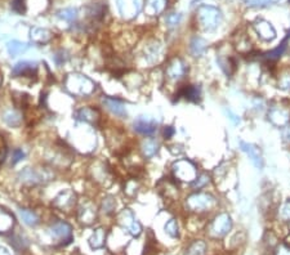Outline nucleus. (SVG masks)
<instances>
[{"label": "nucleus", "mask_w": 290, "mask_h": 255, "mask_svg": "<svg viewBox=\"0 0 290 255\" xmlns=\"http://www.w3.org/2000/svg\"><path fill=\"white\" fill-rule=\"evenodd\" d=\"M64 88L72 96L88 97L96 91V84L93 80L82 73H68L64 79Z\"/></svg>", "instance_id": "1"}, {"label": "nucleus", "mask_w": 290, "mask_h": 255, "mask_svg": "<svg viewBox=\"0 0 290 255\" xmlns=\"http://www.w3.org/2000/svg\"><path fill=\"white\" fill-rule=\"evenodd\" d=\"M222 15L220 9L213 6H201L197 9V22L204 31H214L220 26Z\"/></svg>", "instance_id": "2"}, {"label": "nucleus", "mask_w": 290, "mask_h": 255, "mask_svg": "<svg viewBox=\"0 0 290 255\" xmlns=\"http://www.w3.org/2000/svg\"><path fill=\"white\" fill-rule=\"evenodd\" d=\"M174 178L181 182L193 183L197 178V169L190 160H178L172 166Z\"/></svg>", "instance_id": "3"}, {"label": "nucleus", "mask_w": 290, "mask_h": 255, "mask_svg": "<svg viewBox=\"0 0 290 255\" xmlns=\"http://www.w3.org/2000/svg\"><path fill=\"white\" fill-rule=\"evenodd\" d=\"M214 205V197L208 194H193L186 200V206L191 211H205Z\"/></svg>", "instance_id": "4"}, {"label": "nucleus", "mask_w": 290, "mask_h": 255, "mask_svg": "<svg viewBox=\"0 0 290 255\" xmlns=\"http://www.w3.org/2000/svg\"><path fill=\"white\" fill-rule=\"evenodd\" d=\"M115 3H116L121 17L126 21H130L137 17L142 7L141 0H115Z\"/></svg>", "instance_id": "5"}, {"label": "nucleus", "mask_w": 290, "mask_h": 255, "mask_svg": "<svg viewBox=\"0 0 290 255\" xmlns=\"http://www.w3.org/2000/svg\"><path fill=\"white\" fill-rule=\"evenodd\" d=\"M52 237L58 241L59 245H67L72 241V228L68 223L57 222L50 227Z\"/></svg>", "instance_id": "6"}, {"label": "nucleus", "mask_w": 290, "mask_h": 255, "mask_svg": "<svg viewBox=\"0 0 290 255\" xmlns=\"http://www.w3.org/2000/svg\"><path fill=\"white\" fill-rule=\"evenodd\" d=\"M232 227V219L227 213L217 215L210 224V233L214 237H222L227 235Z\"/></svg>", "instance_id": "7"}, {"label": "nucleus", "mask_w": 290, "mask_h": 255, "mask_svg": "<svg viewBox=\"0 0 290 255\" xmlns=\"http://www.w3.org/2000/svg\"><path fill=\"white\" fill-rule=\"evenodd\" d=\"M253 27H254V31L257 33V35L263 41H272L276 38L275 27L268 21L258 20L257 22H254Z\"/></svg>", "instance_id": "8"}, {"label": "nucleus", "mask_w": 290, "mask_h": 255, "mask_svg": "<svg viewBox=\"0 0 290 255\" xmlns=\"http://www.w3.org/2000/svg\"><path fill=\"white\" fill-rule=\"evenodd\" d=\"M240 148L248 157L250 158L252 164L254 165L257 169H262L263 166V157H262L261 150L253 143H248V142L240 141Z\"/></svg>", "instance_id": "9"}, {"label": "nucleus", "mask_w": 290, "mask_h": 255, "mask_svg": "<svg viewBox=\"0 0 290 255\" xmlns=\"http://www.w3.org/2000/svg\"><path fill=\"white\" fill-rule=\"evenodd\" d=\"M133 126L135 132L143 135H153L158 130V123L154 119L146 116H139L137 120H134Z\"/></svg>", "instance_id": "10"}, {"label": "nucleus", "mask_w": 290, "mask_h": 255, "mask_svg": "<svg viewBox=\"0 0 290 255\" xmlns=\"http://www.w3.org/2000/svg\"><path fill=\"white\" fill-rule=\"evenodd\" d=\"M75 203H77V195L74 194L72 191L66 190V191H62L61 194H59L58 196L54 199L53 205L56 206L57 209H59V210L67 211V210H70L74 205H75Z\"/></svg>", "instance_id": "11"}, {"label": "nucleus", "mask_w": 290, "mask_h": 255, "mask_svg": "<svg viewBox=\"0 0 290 255\" xmlns=\"http://www.w3.org/2000/svg\"><path fill=\"white\" fill-rule=\"evenodd\" d=\"M186 73V65L183 63L181 58H173L169 62L168 65L167 71H165V75L169 80L172 81H177V80L182 79L185 76Z\"/></svg>", "instance_id": "12"}, {"label": "nucleus", "mask_w": 290, "mask_h": 255, "mask_svg": "<svg viewBox=\"0 0 290 255\" xmlns=\"http://www.w3.org/2000/svg\"><path fill=\"white\" fill-rule=\"evenodd\" d=\"M78 218H79L80 222L85 226H89L92 223L96 220L97 218V209L94 206V204L92 203H84L78 210Z\"/></svg>", "instance_id": "13"}, {"label": "nucleus", "mask_w": 290, "mask_h": 255, "mask_svg": "<svg viewBox=\"0 0 290 255\" xmlns=\"http://www.w3.org/2000/svg\"><path fill=\"white\" fill-rule=\"evenodd\" d=\"M36 71H38V65L35 62L24 61L20 62L13 67L12 73L15 76H24V77H31L35 76Z\"/></svg>", "instance_id": "14"}, {"label": "nucleus", "mask_w": 290, "mask_h": 255, "mask_svg": "<svg viewBox=\"0 0 290 255\" xmlns=\"http://www.w3.org/2000/svg\"><path fill=\"white\" fill-rule=\"evenodd\" d=\"M15 217L7 209L0 206V233H8L15 227Z\"/></svg>", "instance_id": "15"}, {"label": "nucleus", "mask_w": 290, "mask_h": 255, "mask_svg": "<svg viewBox=\"0 0 290 255\" xmlns=\"http://www.w3.org/2000/svg\"><path fill=\"white\" fill-rule=\"evenodd\" d=\"M75 115H77V119L85 121V123L96 124L100 120V112L93 107H82L80 110H78Z\"/></svg>", "instance_id": "16"}, {"label": "nucleus", "mask_w": 290, "mask_h": 255, "mask_svg": "<svg viewBox=\"0 0 290 255\" xmlns=\"http://www.w3.org/2000/svg\"><path fill=\"white\" fill-rule=\"evenodd\" d=\"M167 8V0H146L144 12L149 16H159Z\"/></svg>", "instance_id": "17"}, {"label": "nucleus", "mask_w": 290, "mask_h": 255, "mask_svg": "<svg viewBox=\"0 0 290 255\" xmlns=\"http://www.w3.org/2000/svg\"><path fill=\"white\" fill-rule=\"evenodd\" d=\"M103 105H105L106 107H107V109L112 112V114L119 116V118H124V116H126L125 106H124V103L121 102V101L107 97V98H103Z\"/></svg>", "instance_id": "18"}, {"label": "nucleus", "mask_w": 290, "mask_h": 255, "mask_svg": "<svg viewBox=\"0 0 290 255\" xmlns=\"http://www.w3.org/2000/svg\"><path fill=\"white\" fill-rule=\"evenodd\" d=\"M268 119L276 126H285L289 123V114L282 109H272L268 112Z\"/></svg>", "instance_id": "19"}, {"label": "nucleus", "mask_w": 290, "mask_h": 255, "mask_svg": "<svg viewBox=\"0 0 290 255\" xmlns=\"http://www.w3.org/2000/svg\"><path fill=\"white\" fill-rule=\"evenodd\" d=\"M53 38V34L49 30L41 29V27H34L31 30V40L38 44H45Z\"/></svg>", "instance_id": "20"}, {"label": "nucleus", "mask_w": 290, "mask_h": 255, "mask_svg": "<svg viewBox=\"0 0 290 255\" xmlns=\"http://www.w3.org/2000/svg\"><path fill=\"white\" fill-rule=\"evenodd\" d=\"M106 242V229L100 227L93 232V235L89 238V245L92 249H102Z\"/></svg>", "instance_id": "21"}, {"label": "nucleus", "mask_w": 290, "mask_h": 255, "mask_svg": "<svg viewBox=\"0 0 290 255\" xmlns=\"http://www.w3.org/2000/svg\"><path fill=\"white\" fill-rule=\"evenodd\" d=\"M44 176L39 172L34 169H30V167H26V169L21 173V179L22 182L26 183H31V185H36V183H41L44 181Z\"/></svg>", "instance_id": "22"}, {"label": "nucleus", "mask_w": 290, "mask_h": 255, "mask_svg": "<svg viewBox=\"0 0 290 255\" xmlns=\"http://www.w3.org/2000/svg\"><path fill=\"white\" fill-rule=\"evenodd\" d=\"M200 94H201L200 93V88H197L195 85H185V87L179 91L178 97H183L187 101L196 102V101L200 100Z\"/></svg>", "instance_id": "23"}, {"label": "nucleus", "mask_w": 290, "mask_h": 255, "mask_svg": "<svg viewBox=\"0 0 290 255\" xmlns=\"http://www.w3.org/2000/svg\"><path fill=\"white\" fill-rule=\"evenodd\" d=\"M117 220H119V223H120L121 226H123L124 228L128 229V231L135 223L134 215H133V213L129 210V209H124L120 214L117 215Z\"/></svg>", "instance_id": "24"}, {"label": "nucleus", "mask_w": 290, "mask_h": 255, "mask_svg": "<svg viewBox=\"0 0 290 255\" xmlns=\"http://www.w3.org/2000/svg\"><path fill=\"white\" fill-rule=\"evenodd\" d=\"M3 120L6 121L9 126L17 128V126H20L22 118H21L20 112H17L16 110H7L3 114Z\"/></svg>", "instance_id": "25"}, {"label": "nucleus", "mask_w": 290, "mask_h": 255, "mask_svg": "<svg viewBox=\"0 0 290 255\" xmlns=\"http://www.w3.org/2000/svg\"><path fill=\"white\" fill-rule=\"evenodd\" d=\"M27 49H29V45H27L26 43H21V41L17 40L11 41L8 44V52L12 57L20 56V54H22L24 52H26Z\"/></svg>", "instance_id": "26"}, {"label": "nucleus", "mask_w": 290, "mask_h": 255, "mask_svg": "<svg viewBox=\"0 0 290 255\" xmlns=\"http://www.w3.org/2000/svg\"><path fill=\"white\" fill-rule=\"evenodd\" d=\"M191 53L195 57H200L206 49V41L201 38H195L191 41Z\"/></svg>", "instance_id": "27"}, {"label": "nucleus", "mask_w": 290, "mask_h": 255, "mask_svg": "<svg viewBox=\"0 0 290 255\" xmlns=\"http://www.w3.org/2000/svg\"><path fill=\"white\" fill-rule=\"evenodd\" d=\"M158 151L159 144L156 143L155 141H153V139H147V141H144L143 144H142V152H143V155L146 156L147 158L154 157V156L158 153Z\"/></svg>", "instance_id": "28"}, {"label": "nucleus", "mask_w": 290, "mask_h": 255, "mask_svg": "<svg viewBox=\"0 0 290 255\" xmlns=\"http://www.w3.org/2000/svg\"><path fill=\"white\" fill-rule=\"evenodd\" d=\"M20 215H21V218H22V220L26 223L27 226L34 227L39 223L38 215H36L35 213H34V211H31V210H27V209H21Z\"/></svg>", "instance_id": "29"}, {"label": "nucleus", "mask_w": 290, "mask_h": 255, "mask_svg": "<svg viewBox=\"0 0 290 255\" xmlns=\"http://www.w3.org/2000/svg\"><path fill=\"white\" fill-rule=\"evenodd\" d=\"M159 54H160V45L159 43H154V44H150L149 47L146 48L144 50V58L150 62V63H153L158 59Z\"/></svg>", "instance_id": "30"}, {"label": "nucleus", "mask_w": 290, "mask_h": 255, "mask_svg": "<svg viewBox=\"0 0 290 255\" xmlns=\"http://www.w3.org/2000/svg\"><path fill=\"white\" fill-rule=\"evenodd\" d=\"M206 245L205 242L202 241H195L188 246V249L186 250V255H204L205 254Z\"/></svg>", "instance_id": "31"}, {"label": "nucleus", "mask_w": 290, "mask_h": 255, "mask_svg": "<svg viewBox=\"0 0 290 255\" xmlns=\"http://www.w3.org/2000/svg\"><path fill=\"white\" fill-rule=\"evenodd\" d=\"M58 17L61 18V20L66 21V22H74L78 17V11L74 8L63 9V11L58 12Z\"/></svg>", "instance_id": "32"}, {"label": "nucleus", "mask_w": 290, "mask_h": 255, "mask_svg": "<svg viewBox=\"0 0 290 255\" xmlns=\"http://www.w3.org/2000/svg\"><path fill=\"white\" fill-rule=\"evenodd\" d=\"M165 232H167L168 235L170 236V237H178V223H177L176 219H170L168 220V223L165 224Z\"/></svg>", "instance_id": "33"}, {"label": "nucleus", "mask_w": 290, "mask_h": 255, "mask_svg": "<svg viewBox=\"0 0 290 255\" xmlns=\"http://www.w3.org/2000/svg\"><path fill=\"white\" fill-rule=\"evenodd\" d=\"M286 43H287V40H284V43H282L280 47H277L276 49H273L272 52H270L266 56V58L267 59H270V61H275V59H277V58H280V57L284 54V52H285V49H286Z\"/></svg>", "instance_id": "34"}, {"label": "nucleus", "mask_w": 290, "mask_h": 255, "mask_svg": "<svg viewBox=\"0 0 290 255\" xmlns=\"http://www.w3.org/2000/svg\"><path fill=\"white\" fill-rule=\"evenodd\" d=\"M278 88L284 89V91L290 89V71H285L280 76V79H278Z\"/></svg>", "instance_id": "35"}, {"label": "nucleus", "mask_w": 290, "mask_h": 255, "mask_svg": "<svg viewBox=\"0 0 290 255\" xmlns=\"http://www.w3.org/2000/svg\"><path fill=\"white\" fill-rule=\"evenodd\" d=\"M115 206H116V201H115L114 197L109 196L103 200L102 209H103V211H105V213H112V211L115 210Z\"/></svg>", "instance_id": "36"}, {"label": "nucleus", "mask_w": 290, "mask_h": 255, "mask_svg": "<svg viewBox=\"0 0 290 255\" xmlns=\"http://www.w3.org/2000/svg\"><path fill=\"white\" fill-rule=\"evenodd\" d=\"M278 0H245L246 6L249 7H264L268 4L277 3Z\"/></svg>", "instance_id": "37"}, {"label": "nucleus", "mask_w": 290, "mask_h": 255, "mask_svg": "<svg viewBox=\"0 0 290 255\" xmlns=\"http://www.w3.org/2000/svg\"><path fill=\"white\" fill-rule=\"evenodd\" d=\"M280 218H281L282 220H285V222H289L290 220V200H287L286 203L284 204V205L281 206V209H280Z\"/></svg>", "instance_id": "38"}, {"label": "nucleus", "mask_w": 290, "mask_h": 255, "mask_svg": "<svg viewBox=\"0 0 290 255\" xmlns=\"http://www.w3.org/2000/svg\"><path fill=\"white\" fill-rule=\"evenodd\" d=\"M179 21H181V15H178V13H170L167 17V20H165V22H167L169 27H174L179 24Z\"/></svg>", "instance_id": "39"}, {"label": "nucleus", "mask_w": 290, "mask_h": 255, "mask_svg": "<svg viewBox=\"0 0 290 255\" xmlns=\"http://www.w3.org/2000/svg\"><path fill=\"white\" fill-rule=\"evenodd\" d=\"M7 157V144L4 142L3 137L0 135V164H3V161Z\"/></svg>", "instance_id": "40"}, {"label": "nucleus", "mask_w": 290, "mask_h": 255, "mask_svg": "<svg viewBox=\"0 0 290 255\" xmlns=\"http://www.w3.org/2000/svg\"><path fill=\"white\" fill-rule=\"evenodd\" d=\"M208 181H209L208 177H206V176H201L199 179L196 178V181L193 182V187H195V188H201L202 186L206 185V183H208Z\"/></svg>", "instance_id": "41"}, {"label": "nucleus", "mask_w": 290, "mask_h": 255, "mask_svg": "<svg viewBox=\"0 0 290 255\" xmlns=\"http://www.w3.org/2000/svg\"><path fill=\"white\" fill-rule=\"evenodd\" d=\"M13 8L20 13L25 12V0H15L13 2Z\"/></svg>", "instance_id": "42"}, {"label": "nucleus", "mask_w": 290, "mask_h": 255, "mask_svg": "<svg viewBox=\"0 0 290 255\" xmlns=\"http://www.w3.org/2000/svg\"><path fill=\"white\" fill-rule=\"evenodd\" d=\"M226 114H227V116L230 118V120H231L234 124L240 123V119H239V116H236L235 114H232L231 110H226Z\"/></svg>", "instance_id": "43"}, {"label": "nucleus", "mask_w": 290, "mask_h": 255, "mask_svg": "<svg viewBox=\"0 0 290 255\" xmlns=\"http://www.w3.org/2000/svg\"><path fill=\"white\" fill-rule=\"evenodd\" d=\"M282 137H284V139L286 142H289L290 143V124L287 123L286 125H285L284 130H282Z\"/></svg>", "instance_id": "44"}, {"label": "nucleus", "mask_w": 290, "mask_h": 255, "mask_svg": "<svg viewBox=\"0 0 290 255\" xmlns=\"http://www.w3.org/2000/svg\"><path fill=\"white\" fill-rule=\"evenodd\" d=\"M25 156L24 151L22 150H16L15 151V156H13V162H18L20 160H22Z\"/></svg>", "instance_id": "45"}, {"label": "nucleus", "mask_w": 290, "mask_h": 255, "mask_svg": "<svg viewBox=\"0 0 290 255\" xmlns=\"http://www.w3.org/2000/svg\"><path fill=\"white\" fill-rule=\"evenodd\" d=\"M173 133H174V130H173V128H172V126H167V128L164 129L165 138H170L172 135H173Z\"/></svg>", "instance_id": "46"}, {"label": "nucleus", "mask_w": 290, "mask_h": 255, "mask_svg": "<svg viewBox=\"0 0 290 255\" xmlns=\"http://www.w3.org/2000/svg\"><path fill=\"white\" fill-rule=\"evenodd\" d=\"M0 255H11V254H9V251L6 249V247L0 246Z\"/></svg>", "instance_id": "47"}, {"label": "nucleus", "mask_w": 290, "mask_h": 255, "mask_svg": "<svg viewBox=\"0 0 290 255\" xmlns=\"http://www.w3.org/2000/svg\"><path fill=\"white\" fill-rule=\"evenodd\" d=\"M285 247L290 250V235H287V237L285 238Z\"/></svg>", "instance_id": "48"}, {"label": "nucleus", "mask_w": 290, "mask_h": 255, "mask_svg": "<svg viewBox=\"0 0 290 255\" xmlns=\"http://www.w3.org/2000/svg\"><path fill=\"white\" fill-rule=\"evenodd\" d=\"M2 81H3V73L0 72V85H2Z\"/></svg>", "instance_id": "49"}]
</instances>
